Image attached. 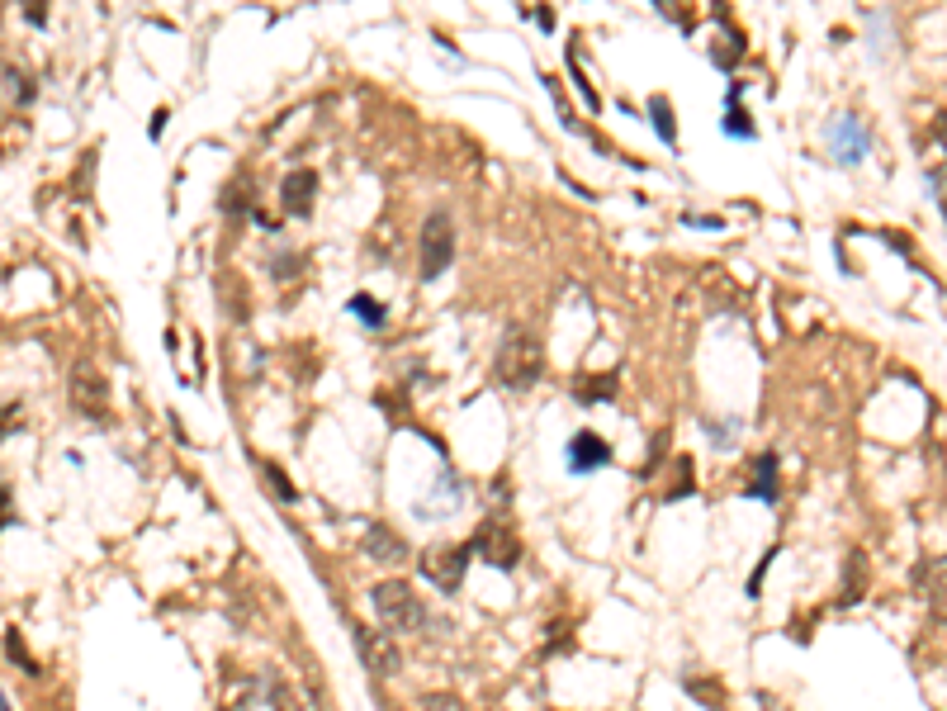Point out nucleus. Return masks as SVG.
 Returning <instances> with one entry per match:
<instances>
[{"mask_svg":"<svg viewBox=\"0 0 947 711\" xmlns=\"http://www.w3.org/2000/svg\"><path fill=\"white\" fill-rule=\"evenodd\" d=\"M493 375H498L502 389L512 394H526L536 389L540 375H545V347L531 328H507L498 342V356H493Z\"/></svg>","mask_w":947,"mask_h":711,"instance_id":"1","label":"nucleus"},{"mask_svg":"<svg viewBox=\"0 0 947 711\" xmlns=\"http://www.w3.org/2000/svg\"><path fill=\"white\" fill-rule=\"evenodd\" d=\"M370 607H375V617H379L384 631H422V626H427V602L417 598L412 584H403V579H384V584H375Z\"/></svg>","mask_w":947,"mask_h":711,"instance_id":"2","label":"nucleus"},{"mask_svg":"<svg viewBox=\"0 0 947 711\" xmlns=\"http://www.w3.org/2000/svg\"><path fill=\"white\" fill-rule=\"evenodd\" d=\"M422 280H436V275L450 271V261H455V219H450L446 209H436V214H427V223H422Z\"/></svg>","mask_w":947,"mask_h":711,"instance_id":"3","label":"nucleus"},{"mask_svg":"<svg viewBox=\"0 0 947 711\" xmlns=\"http://www.w3.org/2000/svg\"><path fill=\"white\" fill-rule=\"evenodd\" d=\"M351 640H356L360 659H365V669L375 678H394L398 669H403V655H398L394 645V631H384V626H356L351 631Z\"/></svg>","mask_w":947,"mask_h":711,"instance_id":"4","label":"nucleus"},{"mask_svg":"<svg viewBox=\"0 0 947 711\" xmlns=\"http://www.w3.org/2000/svg\"><path fill=\"white\" fill-rule=\"evenodd\" d=\"M469 560H474V555H469V541H465V546L427 550V555H422V569H427V579L441 588L446 598H455V593H460V584H465Z\"/></svg>","mask_w":947,"mask_h":711,"instance_id":"5","label":"nucleus"},{"mask_svg":"<svg viewBox=\"0 0 947 711\" xmlns=\"http://www.w3.org/2000/svg\"><path fill=\"white\" fill-rule=\"evenodd\" d=\"M72 408L81 413V418H90V422L109 413V384H105V375H100L90 361H76L72 365Z\"/></svg>","mask_w":947,"mask_h":711,"instance_id":"6","label":"nucleus"},{"mask_svg":"<svg viewBox=\"0 0 947 711\" xmlns=\"http://www.w3.org/2000/svg\"><path fill=\"white\" fill-rule=\"evenodd\" d=\"M469 555H479V560H488L493 569H512L521 560V541L512 527H498V522H488V527L474 531V541H469Z\"/></svg>","mask_w":947,"mask_h":711,"instance_id":"7","label":"nucleus"},{"mask_svg":"<svg viewBox=\"0 0 947 711\" xmlns=\"http://www.w3.org/2000/svg\"><path fill=\"white\" fill-rule=\"evenodd\" d=\"M829 147H834V157H839L843 166H858V162H867L872 138H867V128H862L858 114H839L834 128H829Z\"/></svg>","mask_w":947,"mask_h":711,"instance_id":"8","label":"nucleus"},{"mask_svg":"<svg viewBox=\"0 0 947 711\" xmlns=\"http://www.w3.org/2000/svg\"><path fill=\"white\" fill-rule=\"evenodd\" d=\"M313 195H318V171H313V166H294L285 181H280V209H285L289 219H308Z\"/></svg>","mask_w":947,"mask_h":711,"instance_id":"9","label":"nucleus"},{"mask_svg":"<svg viewBox=\"0 0 947 711\" xmlns=\"http://www.w3.org/2000/svg\"><path fill=\"white\" fill-rule=\"evenodd\" d=\"M914 593L929 602L933 617L947 621V555H933V560L914 569Z\"/></svg>","mask_w":947,"mask_h":711,"instance_id":"10","label":"nucleus"},{"mask_svg":"<svg viewBox=\"0 0 947 711\" xmlns=\"http://www.w3.org/2000/svg\"><path fill=\"white\" fill-rule=\"evenodd\" d=\"M564 456H569V470L573 474H592V470H607V465H611V446L597 437V432H578V437L569 441V451H564Z\"/></svg>","mask_w":947,"mask_h":711,"instance_id":"11","label":"nucleus"},{"mask_svg":"<svg viewBox=\"0 0 947 711\" xmlns=\"http://www.w3.org/2000/svg\"><path fill=\"white\" fill-rule=\"evenodd\" d=\"M365 555L379 560V565H403V560H408V541H403L394 527L370 522V527H365Z\"/></svg>","mask_w":947,"mask_h":711,"instance_id":"12","label":"nucleus"},{"mask_svg":"<svg viewBox=\"0 0 947 711\" xmlns=\"http://www.w3.org/2000/svg\"><path fill=\"white\" fill-rule=\"evenodd\" d=\"M749 498H763V503H777V456H758L753 460V479H749Z\"/></svg>","mask_w":947,"mask_h":711,"instance_id":"13","label":"nucleus"},{"mask_svg":"<svg viewBox=\"0 0 947 711\" xmlns=\"http://www.w3.org/2000/svg\"><path fill=\"white\" fill-rule=\"evenodd\" d=\"M862 593H867V555H862V550H853V555H848V565H843V593H839V602H843V607H853V602H862Z\"/></svg>","mask_w":947,"mask_h":711,"instance_id":"14","label":"nucleus"},{"mask_svg":"<svg viewBox=\"0 0 947 711\" xmlns=\"http://www.w3.org/2000/svg\"><path fill=\"white\" fill-rule=\"evenodd\" d=\"M0 86H5V100H10V105H29V100H34V76L19 72L15 62H0Z\"/></svg>","mask_w":947,"mask_h":711,"instance_id":"15","label":"nucleus"},{"mask_svg":"<svg viewBox=\"0 0 947 711\" xmlns=\"http://www.w3.org/2000/svg\"><path fill=\"white\" fill-rule=\"evenodd\" d=\"M649 119H654V133H659L663 143L668 147L678 143V119H673V105L663 95H649Z\"/></svg>","mask_w":947,"mask_h":711,"instance_id":"16","label":"nucleus"},{"mask_svg":"<svg viewBox=\"0 0 947 711\" xmlns=\"http://www.w3.org/2000/svg\"><path fill=\"white\" fill-rule=\"evenodd\" d=\"M611 389H616L611 375H602V380H578L573 384V399L578 403H602V399H611Z\"/></svg>","mask_w":947,"mask_h":711,"instance_id":"17","label":"nucleus"},{"mask_svg":"<svg viewBox=\"0 0 947 711\" xmlns=\"http://www.w3.org/2000/svg\"><path fill=\"white\" fill-rule=\"evenodd\" d=\"M351 313H356L365 328H384V304L370 299V294H356V299H351Z\"/></svg>","mask_w":947,"mask_h":711,"instance_id":"18","label":"nucleus"},{"mask_svg":"<svg viewBox=\"0 0 947 711\" xmlns=\"http://www.w3.org/2000/svg\"><path fill=\"white\" fill-rule=\"evenodd\" d=\"M5 655H10V664H19L24 674H38V664L29 659V650H24V640H19V631H5Z\"/></svg>","mask_w":947,"mask_h":711,"instance_id":"19","label":"nucleus"},{"mask_svg":"<svg viewBox=\"0 0 947 711\" xmlns=\"http://www.w3.org/2000/svg\"><path fill=\"white\" fill-rule=\"evenodd\" d=\"M725 133H730V138H753L758 128H753L749 114H744V110H734V105H730V114H725Z\"/></svg>","mask_w":947,"mask_h":711,"instance_id":"20","label":"nucleus"},{"mask_svg":"<svg viewBox=\"0 0 947 711\" xmlns=\"http://www.w3.org/2000/svg\"><path fill=\"white\" fill-rule=\"evenodd\" d=\"M422 711H465V702L455 693H427L422 697Z\"/></svg>","mask_w":947,"mask_h":711,"instance_id":"21","label":"nucleus"},{"mask_svg":"<svg viewBox=\"0 0 947 711\" xmlns=\"http://www.w3.org/2000/svg\"><path fill=\"white\" fill-rule=\"evenodd\" d=\"M261 474H266V479H270V489L280 493L285 503H294V484H289V479H285L280 470H275V465H261Z\"/></svg>","mask_w":947,"mask_h":711,"instance_id":"22","label":"nucleus"},{"mask_svg":"<svg viewBox=\"0 0 947 711\" xmlns=\"http://www.w3.org/2000/svg\"><path fill=\"white\" fill-rule=\"evenodd\" d=\"M24 418V408L19 403H0V441L10 437V422H19Z\"/></svg>","mask_w":947,"mask_h":711,"instance_id":"23","label":"nucleus"},{"mask_svg":"<svg viewBox=\"0 0 947 711\" xmlns=\"http://www.w3.org/2000/svg\"><path fill=\"white\" fill-rule=\"evenodd\" d=\"M933 138H938V143L947 147V110L938 114V119H933Z\"/></svg>","mask_w":947,"mask_h":711,"instance_id":"24","label":"nucleus"},{"mask_svg":"<svg viewBox=\"0 0 947 711\" xmlns=\"http://www.w3.org/2000/svg\"><path fill=\"white\" fill-rule=\"evenodd\" d=\"M0 711H10V702H5V693H0Z\"/></svg>","mask_w":947,"mask_h":711,"instance_id":"25","label":"nucleus"}]
</instances>
